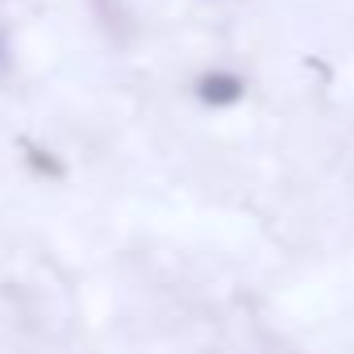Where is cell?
I'll list each match as a JSON object with an SVG mask.
<instances>
[{
    "label": "cell",
    "instance_id": "cell-1",
    "mask_svg": "<svg viewBox=\"0 0 354 354\" xmlns=\"http://www.w3.org/2000/svg\"><path fill=\"white\" fill-rule=\"evenodd\" d=\"M250 84L242 71H230V67H205L196 80H192V96L201 109L209 113H225V109H238L246 100Z\"/></svg>",
    "mask_w": 354,
    "mask_h": 354
},
{
    "label": "cell",
    "instance_id": "cell-3",
    "mask_svg": "<svg viewBox=\"0 0 354 354\" xmlns=\"http://www.w3.org/2000/svg\"><path fill=\"white\" fill-rule=\"evenodd\" d=\"M13 67V38H9V30L0 26V71H9Z\"/></svg>",
    "mask_w": 354,
    "mask_h": 354
},
{
    "label": "cell",
    "instance_id": "cell-2",
    "mask_svg": "<svg viewBox=\"0 0 354 354\" xmlns=\"http://www.w3.org/2000/svg\"><path fill=\"white\" fill-rule=\"evenodd\" d=\"M21 162H26V171L34 175V180H42V184H59L63 175H67L63 154H59V150H50V146H26Z\"/></svg>",
    "mask_w": 354,
    "mask_h": 354
}]
</instances>
